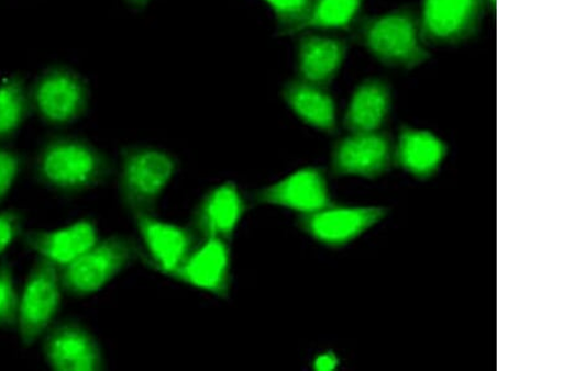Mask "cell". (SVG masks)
I'll use <instances>...</instances> for the list:
<instances>
[{"label": "cell", "instance_id": "cell-1", "mask_svg": "<svg viewBox=\"0 0 563 371\" xmlns=\"http://www.w3.org/2000/svg\"><path fill=\"white\" fill-rule=\"evenodd\" d=\"M112 173L113 162L107 154L76 135H52L33 159L36 182L62 196L86 193L104 184Z\"/></svg>", "mask_w": 563, "mask_h": 371}, {"label": "cell", "instance_id": "cell-2", "mask_svg": "<svg viewBox=\"0 0 563 371\" xmlns=\"http://www.w3.org/2000/svg\"><path fill=\"white\" fill-rule=\"evenodd\" d=\"M351 34L354 43L386 68L413 70L432 58L421 38L419 9L413 5L363 14Z\"/></svg>", "mask_w": 563, "mask_h": 371}, {"label": "cell", "instance_id": "cell-3", "mask_svg": "<svg viewBox=\"0 0 563 371\" xmlns=\"http://www.w3.org/2000/svg\"><path fill=\"white\" fill-rule=\"evenodd\" d=\"M143 258L140 243L126 235L99 239L85 255L59 268L63 291L71 297L93 295Z\"/></svg>", "mask_w": 563, "mask_h": 371}, {"label": "cell", "instance_id": "cell-4", "mask_svg": "<svg viewBox=\"0 0 563 371\" xmlns=\"http://www.w3.org/2000/svg\"><path fill=\"white\" fill-rule=\"evenodd\" d=\"M177 169V159L166 150L148 146L122 148L118 189L126 211L156 212Z\"/></svg>", "mask_w": 563, "mask_h": 371}, {"label": "cell", "instance_id": "cell-5", "mask_svg": "<svg viewBox=\"0 0 563 371\" xmlns=\"http://www.w3.org/2000/svg\"><path fill=\"white\" fill-rule=\"evenodd\" d=\"M59 268L36 257L20 295L16 333L23 348L35 346L54 323L63 304Z\"/></svg>", "mask_w": 563, "mask_h": 371}, {"label": "cell", "instance_id": "cell-6", "mask_svg": "<svg viewBox=\"0 0 563 371\" xmlns=\"http://www.w3.org/2000/svg\"><path fill=\"white\" fill-rule=\"evenodd\" d=\"M33 113L49 126H67L84 117L89 108L88 81L67 66H52L30 88Z\"/></svg>", "mask_w": 563, "mask_h": 371}, {"label": "cell", "instance_id": "cell-7", "mask_svg": "<svg viewBox=\"0 0 563 371\" xmlns=\"http://www.w3.org/2000/svg\"><path fill=\"white\" fill-rule=\"evenodd\" d=\"M487 0H422L421 38L426 47H460L478 37Z\"/></svg>", "mask_w": 563, "mask_h": 371}, {"label": "cell", "instance_id": "cell-8", "mask_svg": "<svg viewBox=\"0 0 563 371\" xmlns=\"http://www.w3.org/2000/svg\"><path fill=\"white\" fill-rule=\"evenodd\" d=\"M41 340L45 364L53 371H101L107 368L101 344L78 321L54 323Z\"/></svg>", "mask_w": 563, "mask_h": 371}, {"label": "cell", "instance_id": "cell-9", "mask_svg": "<svg viewBox=\"0 0 563 371\" xmlns=\"http://www.w3.org/2000/svg\"><path fill=\"white\" fill-rule=\"evenodd\" d=\"M141 237L143 262L169 276L196 248L199 238L190 226H180L157 218L154 213H133Z\"/></svg>", "mask_w": 563, "mask_h": 371}, {"label": "cell", "instance_id": "cell-10", "mask_svg": "<svg viewBox=\"0 0 563 371\" xmlns=\"http://www.w3.org/2000/svg\"><path fill=\"white\" fill-rule=\"evenodd\" d=\"M387 211L378 206H344L332 204L311 214L298 216L306 234L323 246L339 249L356 240L385 218Z\"/></svg>", "mask_w": 563, "mask_h": 371}, {"label": "cell", "instance_id": "cell-11", "mask_svg": "<svg viewBox=\"0 0 563 371\" xmlns=\"http://www.w3.org/2000/svg\"><path fill=\"white\" fill-rule=\"evenodd\" d=\"M394 162V143L387 132L351 133L334 143L331 169L334 177L377 179Z\"/></svg>", "mask_w": 563, "mask_h": 371}, {"label": "cell", "instance_id": "cell-12", "mask_svg": "<svg viewBox=\"0 0 563 371\" xmlns=\"http://www.w3.org/2000/svg\"><path fill=\"white\" fill-rule=\"evenodd\" d=\"M168 277L177 282L217 297L230 296L232 286V250L230 241L199 240L188 258Z\"/></svg>", "mask_w": 563, "mask_h": 371}, {"label": "cell", "instance_id": "cell-13", "mask_svg": "<svg viewBox=\"0 0 563 371\" xmlns=\"http://www.w3.org/2000/svg\"><path fill=\"white\" fill-rule=\"evenodd\" d=\"M295 37L297 78L329 88L346 63L351 41L340 35L311 31L299 33Z\"/></svg>", "mask_w": 563, "mask_h": 371}, {"label": "cell", "instance_id": "cell-14", "mask_svg": "<svg viewBox=\"0 0 563 371\" xmlns=\"http://www.w3.org/2000/svg\"><path fill=\"white\" fill-rule=\"evenodd\" d=\"M252 199L254 204L286 207L301 215L334 204L324 171L316 167L298 169L279 182L258 189Z\"/></svg>", "mask_w": 563, "mask_h": 371}, {"label": "cell", "instance_id": "cell-15", "mask_svg": "<svg viewBox=\"0 0 563 371\" xmlns=\"http://www.w3.org/2000/svg\"><path fill=\"white\" fill-rule=\"evenodd\" d=\"M247 212V204L238 184L224 182L208 190L196 206L190 228L199 240L221 239L232 241Z\"/></svg>", "mask_w": 563, "mask_h": 371}, {"label": "cell", "instance_id": "cell-16", "mask_svg": "<svg viewBox=\"0 0 563 371\" xmlns=\"http://www.w3.org/2000/svg\"><path fill=\"white\" fill-rule=\"evenodd\" d=\"M99 239L98 225L92 218H81L57 229L24 231L21 238L26 250L58 268L85 255Z\"/></svg>", "mask_w": 563, "mask_h": 371}, {"label": "cell", "instance_id": "cell-17", "mask_svg": "<svg viewBox=\"0 0 563 371\" xmlns=\"http://www.w3.org/2000/svg\"><path fill=\"white\" fill-rule=\"evenodd\" d=\"M280 95L302 123L325 134L339 132L338 104L329 88L296 77L286 81Z\"/></svg>", "mask_w": 563, "mask_h": 371}, {"label": "cell", "instance_id": "cell-18", "mask_svg": "<svg viewBox=\"0 0 563 371\" xmlns=\"http://www.w3.org/2000/svg\"><path fill=\"white\" fill-rule=\"evenodd\" d=\"M393 87L383 78H367L354 88L343 117L350 133H372L384 128L393 112Z\"/></svg>", "mask_w": 563, "mask_h": 371}, {"label": "cell", "instance_id": "cell-19", "mask_svg": "<svg viewBox=\"0 0 563 371\" xmlns=\"http://www.w3.org/2000/svg\"><path fill=\"white\" fill-rule=\"evenodd\" d=\"M446 156V144L433 133L416 130L410 125L399 128L394 161L407 173L420 180L430 179L438 173Z\"/></svg>", "mask_w": 563, "mask_h": 371}, {"label": "cell", "instance_id": "cell-20", "mask_svg": "<svg viewBox=\"0 0 563 371\" xmlns=\"http://www.w3.org/2000/svg\"><path fill=\"white\" fill-rule=\"evenodd\" d=\"M33 114L30 88L22 75H12L0 81V143L16 137Z\"/></svg>", "mask_w": 563, "mask_h": 371}, {"label": "cell", "instance_id": "cell-21", "mask_svg": "<svg viewBox=\"0 0 563 371\" xmlns=\"http://www.w3.org/2000/svg\"><path fill=\"white\" fill-rule=\"evenodd\" d=\"M365 3L366 0H312L302 32L352 33Z\"/></svg>", "mask_w": 563, "mask_h": 371}, {"label": "cell", "instance_id": "cell-22", "mask_svg": "<svg viewBox=\"0 0 563 371\" xmlns=\"http://www.w3.org/2000/svg\"><path fill=\"white\" fill-rule=\"evenodd\" d=\"M275 15L277 37H295L303 30L312 0H262Z\"/></svg>", "mask_w": 563, "mask_h": 371}, {"label": "cell", "instance_id": "cell-23", "mask_svg": "<svg viewBox=\"0 0 563 371\" xmlns=\"http://www.w3.org/2000/svg\"><path fill=\"white\" fill-rule=\"evenodd\" d=\"M20 295L12 262L0 261V330L16 331Z\"/></svg>", "mask_w": 563, "mask_h": 371}, {"label": "cell", "instance_id": "cell-24", "mask_svg": "<svg viewBox=\"0 0 563 371\" xmlns=\"http://www.w3.org/2000/svg\"><path fill=\"white\" fill-rule=\"evenodd\" d=\"M26 167L24 154L0 143V205H2Z\"/></svg>", "mask_w": 563, "mask_h": 371}, {"label": "cell", "instance_id": "cell-25", "mask_svg": "<svg viewBox=\"0 0 563 371\" xmlns=\"http://www.w3.org/2000/svg\"><path fill=\"white\" fill-rule=\"evenodd\" d=\"M24 225L25 213L22 210L7 207L0 211V257L22 238Z\"/></svg>", "mask_w": 563, "mask_h": 371}, {"label": "cell", "instance_id": "cell-26", "mask_svg": "<svg viewBox=\"0 0 563 371\" xmlns=\"http://www.w3.org/2000/svg\"><path fill=\"white\" fill-rule=\"evenodd\" d=\"M123 2L129 5L132 11L140 13L151 4L152 0H123Z\"/></svg>", "mask_w": 563, "mask_h": 371}, {"label": "cell", "instance_id": "cell-27", "mask_svg": "<svg viewBox=\"0 0 563 371\" xmlns=\"http://www.w3.org/2000/svg\"><path fill=\"white\" fill-rule=\"evenodd\" d=\"M335 367V359L332 356H324L317 360V369L330 370Z\"/></svg>", "mask_w": 563, "mask_h": 371}, {"label": "cell", "instance_id": "cell-28", "mask_svg": "<svg viewBox=\"0 0 563 371\" xmlns=\"http://www.w3.org/2000/svg\"><path fill=\"white\" fill-rule=\"evenodd\" d=\"M497 0H487V9L489 12L496 13Z\"/></svg>", "mask_w": 563, "mask_h": 371}]
</instances>
